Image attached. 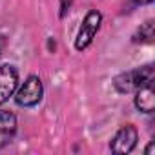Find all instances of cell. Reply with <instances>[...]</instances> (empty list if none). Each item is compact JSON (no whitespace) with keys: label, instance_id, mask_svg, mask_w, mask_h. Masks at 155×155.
<instances>
[{"label":"cell","instance_id":"6da1fadb","mask_svg":"<svg viewBox=\"0 0 155 155\" xmlns=\"http://www.w3.org/2000/svg\"><path fill=\"white\" fill-rule=\"evenodd\" d=\"M148 82H153V64H146V66L117 75L113 81V86L119 93H131Z\"/></svg>","mask_w":155,"mask_h":155},{"label":"cell","instance_id":"7a4b0ae2","mask_svg":"<svg viewBox=\"0 0 155 155\" xmlns=\"http://www.w3.org/2000/svg\"><path fill=\"white\" fill-rule=\"evenodd\" d=\"M42 97H44V86L37 75H29L22 82V86L17 88V91H15V101L22 108L37 106L42 101Z\"/></svg>","mask_w":155,"mask_h":155},{"label":"cell","instance_id":"3957f363","mask_svg":"<svg viewBox=\"0 0 155 155\" xmlns=\"http://www.w3.org/2000/svg\"><path fill=\"white\" fill-rule=\"evenodd\" d=\"M101 24H102V15L97 9L88 11V15L82 20V26H81L79 33H77V38H75V49L77 51H84L93 42Z\"/></svg>","mask_w":155,"mask_h":155},{"label":"cell","instance_id":"277c9868","mask_svg":"<svg viewBox=\"0 0 155 155\" xmlns=\"http://www.w3.org/2000/svg\"><path fill=\"white\" fill-rule=\"evenodd\" d=\"M137 140H139V131L133 124H126L122 126L115 137L111 139L110 142V150L113 153H130L133 151V148L137 146Z\"/></svg>","mask_w":155,"mask_h":155},{"label":"cell","instance_id":"5b68a950","mask_svg":"<svg viewBox=\"0 0 155 155\" xmlns=\"http://www.w3.org/2000/svg\"><path fill=\"white\" fill-rule=\"evenodd\" d=\"M18 88V69L11 64H0V106L17 91Z\"/></svg>","mask_w":155,"mask_h":155},{"label":"cell","instance_id":"8992f818","mask_svg":"<svg viewBox=\"0 0 155 155\" xmlns=\"http://www.w3.org/2000/svg\"><path fill=\"white\" fill-rule=\"evenodd\" d=\"M17 133V117L11 111L0 110V148H4L13 140Z\"/></svg>","mask_w":155,"mask_h":155},{"label":"cell","instance_id":"52a82bcc","mask_svg":"<svg viewBox=\"0 0 155 155\" xmlns=\"http://www.w3.org/2000/svg\"><path fill=\"white\" fill-rule=\"evenodd\" d=\"M135 108L142 113H151L155 110V91L153 82H148L135 90Z\"/></svg>","mask_w":155,"mask_h":155},{"label":"cell","instance_id":"ba28073f","mask_svg":"<svg viewBox=\"0 0 155 155\" xmlns=\"http://www.w3.org/2000/svg\"><path fill=\"white\" fill-rule=\"evenodd\" d=\"M155 38V31H153V20H146L137 33L133 35V42H142V44H151Z\"/></svg>","mask_w":155,"mask_h":155},{"label":"cell","instance_id":"9c48e42d","mask_svg":"<svg viewBox=\"0 0 155 155\" xmlns=\"http://www.w3.org/2000/svg\"><path fill=\"white\" fill-rule=\"evenodd\" d=\"M153 150H155V142L151 140V142L148 144V148H146V155H151V153H153Z\"/></svg>","mask_w":155,"mask_h":155},{"label":"cell","instance_id":"30bf717a","mask_svg":"<svg viewBox=\"0 0 155 155\" xmlns=\"http://www.w3.org/2000/svg\"><path fill=\"white\" fill-rule=\"evenodd\" d=\"M4 48H6V38L0 37V57H2V53H4Z\"/></svg>","mask_w":155,"mask_h":155},{"label":"cell","instance_id":"8fae6325","mask_svg":"<svg viewBox=\"0 0 155 155\" xmlns=\"http://www.w3.org/2000/svg\"><path fill=\"white\" fill-rule=\"evenodd\" d=\"M137 2H139V4H150L151 0H137Z\"/></svg>","mask_w":155,"mask_h":155}]
</instances>
